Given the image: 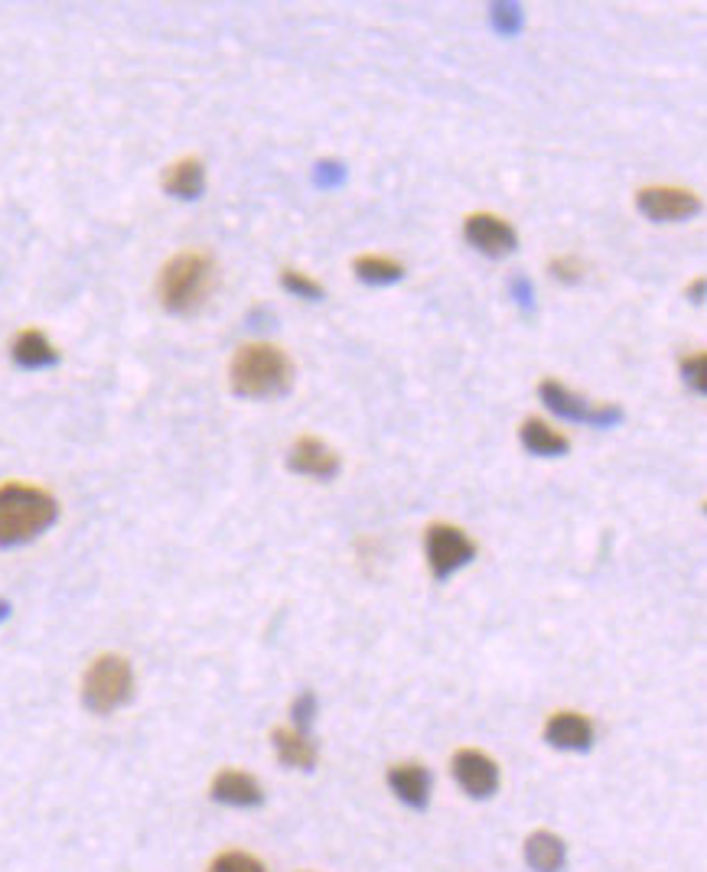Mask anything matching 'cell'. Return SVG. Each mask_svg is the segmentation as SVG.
Wrapping results in <instances>:
<instances>
[{
	"label": "cell",
	"mask_w": 707,
	"mask_h": 872,
	"mask_svg": "<svg viewBox=\"0 0 707 872\" xmlns=\"http://www.w3.org/2000/svg\"><path fill=\"white\" fill-rule=\"evenodd\" d=\"M229 385L239 397H281L294 385V362L284 348L252 342L232 355Z\"/></svg>",
	"instance_id": "cell-1"
},
{
	"label": "cell",
	"mask_w": 707,
	"mask_h": 872,
	"mask_svg": "<svg viewBox=\"0 0 707 872\" xmlns=\"http://www.w3.org/2000/svg\"><path fill=\"white\" fill-rule=\"evenodd\" d=\"M212 291H215V264L205 251H180L163 264L156 277L160 306L176 316H190L202 310Z\"/></svg>",
	"instance_id": "cell-2"
},
{
	"label": "cell",
	"mask_w": 707,
	"mask_h": 872,
	"mask_svg": "<svg viewBox=\"0 0 707 872\" xmlns=\"http://www.w3.org/2000/svg\"><path fill=\"white\" fill-rule=\"evenodd\" d=\"M59 518V505L47 488L23 483L0 485V547L27 544L50 531Z\"/></svg>",
	"instance_id": "cell-3"
},
{
	"label": "cell",
	"mask_w": 707,
	"mask_h": 872,
	"mask_svg": "<svg viewBox=\"0 0 707 872\" xmlns=\"http://www.w3.org/2000/svg\"><path fill=\"white\" fill-rule=\"evenodd\" d=\"M134 693V671L131 661L121 655H101L89 665L82 678V703L92 713H114Z\"/></svg>",
	"instance_id": "cell-4"
},
{
	"label": "cell",
	"mask_w": 707,
	"mask_h": 872,
	"mask_svg": "<svg viewBox=\"0 0 707 872\" xmlns=\"http://www.w3.org/2000/svg\"><path fill=\"white\" fill-rule=\"evenodd\" d=\"M424 547H427V567L434 580L454 577L456 570H463L476 557V544L469 540V534L459 531L454 525H444V521L427 528Z\"/></svg>",
	"instance_id": "cell-5"
},
{
	"label": "cell",
	"mask_w": 707,
	"mask_h": 872,
	"mask_svg": "<svg viewBox=\"0 0 707 872\" xmlns=\"http://www.w3.org/2000/svg\"><path fill=\"white\" fill-rule=\"evenodd\" d=\"M538 394H542V400L555 410L557 417H564V420H577V424H590V427H613V424L623 420L619 404H590V400H584L580 394L564 388L557 378H545Z\"/></svg>",
	"instance_id": "cell-6"
},
{
	"label": "cell",
	"mask_w": 707,
	"mask_h": 872,
	"mask_svg": "<svg viewBox=\"0 0 707 872\" xmlns=\"http://www.w3.org/2000/svg\"><path fill=\"white\" fill-rule=\"evenodd\" d=\"M636 205L649 222H681L701 212V199L681 186H646L636 195Z\"/></svg>",
	"instance_id": "cell-7"
},
{
	"label": "cell",
	"mask_w": 707,
	"mask_h": 872,
	"mask_svg": "<svg viewBox=\"0 0 707 872\" xmlns=\"http://www.w3.org/2000/svg\"><path fill=\"white\" fill-rule=\"evenodd\" d=\"M463 239H466V244H473L476 251L489 254V257H505V254H512V251L518 247L515 229H512L505 219L493 215V212L466 215V222H463Z\"/></svg>",
	"instance_id": "cell-8"
},
{
	"label": "cell",
	"mask_w": 707,
	"mask_h": 872,
	"mask_svg": "<svg viewBox=\"0 0 707 872\" xmlns=\"http://www.w3.org/2000/svg\"><path fill=\"white\" fill-rule=\"evenodd\" d=\"M454 778L469 798H493L499 791V765L479 749H459L454 756Z\"/></svg>",
	"instance_id": "cell-9"
},
{
	"label": "cell",
	"mask_w": 707,
	"mask_h": 872,
	"mask_svg": "<svg viewBox=\"0 0 707 872\" xmlns=\"http://www.w3.org/2000/svg\"><path fill=\"white\" fill-rule=\"evenodd\" d=\"M287 466L301 476H313V479H333L340 476V456L330 443L316 439V436H301L291 453H287Z\"/></svg>",
	"instance_id": "cell-10"
},
{
	"label": "cell",
	"mask_w": 707,
	"mask_h": 872,
	"mask_svg": "<svg viewBox=\"0 0 707 872\" xmlns=\"http://www.w3.org/2000/svg\"><path fill=\"white\" fill-rule=\"evenodd\" d=\"M594 736H597L594 723L584 713H570V710L548 717L545 723V742L564 752H587L594 746Z\"/></svg>",
	"instance_id": "cell-11"
},
{
	"label": "cell",
	"mask_w": 707,
	"mask_h": 872,
	"mask_svg": "<svg viewBox=\"0 0 707 872\" xmlns=\"http://www.w3.org/2000/svg\"><path fill=\"white\" fill-rule=\"evenodd\" d=\"M212 801L229 804V808H257L264 801V791L257 784V778L239 769H225L212 778Z\"/></svg>",
	"instance_id": "cell-12"
},
{
	"label": "cell",
	"mask_w": 707,
	"mask_h": 872,
	"mask_svg": "<svg viewBox=\"0 0 707 872\" xmlns=\"http://www.w3.org/2000/svg\"><path fill=\"white\" fill-rule=\"evenodd\" d=\"M388 788L395 791V798L414 808V811H424L427 801H431V772L417 762H402V765H392L388 769Z\"/></svg>",
	"instance_id": "cell-13"
},
{
	"label": "cell",
	"mask_w": 707,
	"mask_h": 872,
	"mask_svg": "<svg viewBox=\"0 0 707 872\" xmlns=\"http://www.w3.org/2000/svg\"><path fill=\"white\" fill-rule=\"evenodd\" d=\"M271 739H274V749H277V759H281V765H287V769H303V772H310L313 765H316V742L303 732V729H274L271 732Z\"/></svg>",
	"instance_id": "cell-14"
},
{
	"label": "cell",
	"mask_w": 707,
	"mask_h": 872,
	"mask_svg": "<svg viewBox=\"0 0 707 872\" xmlns=\"http://www.w3.org/2000/svg\"><path fill=\"white\" fill-rule=\"evenodd\" d=\"M525 863L535 872H560L567 863V846L557 833L538 830L525 840Z\"/></svg>",
	"instance_id": "cell-15"
},
{
	"label": "cell",
	"mask_w": 707,
	"mask_h": 872,
	"mask_svg": "<svg viewBox=\"0 0 707 872\" xmlns=\"http://www.w3.org/2000/svg\"><path fill=\"white\" fill-rule=\"evenodd\" d=\"M10 355H13V362H17L20 368H30V372L50 368V365L59 362L55 345H52L40 329H23V333L13 339V345H10Z\"/></svg>",
	"instance_id": "cell-16"
},
{
	"label": "cell",
	"mask_w": 707,
	"mask_h": 872,
	"mask_svg": "<svg viewBox=\"0 0 707 872\" xmlns=\"http://www.w3.org/2000/svg\"><path fill=\"white\" fill-rule=\"evenodd\" d=\"M163 190L176 199H200L205 190V166L196 156H183L176 160L166 173H163Z\"/></svg>",
	"instance_id": "cell-17"
},
{
	"label": "cell",
	"mask_w": 707,
	"mask_h": 872,
	"mask_svg": "<svg viewBox=\"0 0 707 872\" xmlns=\"http://www.w3.org/2000/svg\"><path fill=\"white\" fill-rule=\"evenodd\" d=\"M518 439H522V446L532 453V456H564L567 449H570V439L564 434H557L555 427H548L545 420H538V417H528V420H522V427H518Z\"/></svg>",
	"instance_id": "cell-18"
},
{
	"label": "cell",
	"mask_w": 707,
	"mask_h": 872,
	"mask_svg": "<svg viewBox=\"0 0 707 872\" xmlns=\"http://www.w3.org/2000/svg\"><path fill=\"white\" fill-rule=\"evenodd\" d=\"M355 277L365 281V284H395L404 277V264L392 261V257H382V254H362L355 257L353 264Z\"/></svg>",
	"instance_id": "cell-19"
},
{
	"label": "cell",
	"mask_w": 707,
	"mask_h": 872,
	"mask_svg": "<svg viewBox=\"0 0 707 872\" xmlns=\"http://www.w3.org/2000/svg\"><path fill=\"white\" fill-rule=\"evenodd\" d=\"M281 284H284V291L301 296V300H323L326 296L323 284H316L313 277H306L303 271H294V267L281 271Z\"/></svg>",
	"instance_id": "cell-20"
},
{
	"label": "cell",
	"mask_w": 707,
	"mask_h": 872,
	"mask_svg": "<svg viewBox=\"0 0 707 872\" xmlns=\"http://www.w3.org/2000/svg\"><path fill=\"white\" fill-rule=\"evenodd\" d=\"M205 872H264V866H261L254 856H249V853H239V850H232V853H222V856H215V860L209 863V870Z\"/></svg>",
	"instance_id": "cell-21"
},
{
	"label": "cell",
	"mask_w": 707,
	"mask_h": 872,
	"mask_svg": "<svg viewBox=\"0 0 707 872\" xmlns=\"http://www.w3.org/2000/svg\"><path fill=\"white\" fill-rule=\"evenodd\" d=\"M548 271H552V277H555V281L574 284V281H580V277H584L587 264H584L577 254H557V257H552V261H548Z\"/></svg>",
	"instance_id": "cell-22"
},
{
	"label": "cell",
	"mask_w": 707,
	"mask_h": 872,
	"mask_svg": "<svg viewBox=\"0 0 707 872\" xmlns=\"http://www.w3.org/2000/svg\"><path fill=\"white\" fill-rule=\"evenodd\" d=\"M705 368H707L705 352H691V355H685V358H681V378H685V385H688V388L698 391V394H705L707 391Z\"/></svg>",
	"instance_id": "cell-23"
},
{
	"label": "cell",
	"mask_w": 707,
	"mask_h": 872,
	"mask_svg": "<svg viewBox=\"0 0 707 872\" xmlns=\"http://www.w3.org/2000/svg\"><path fill=\"white\" fill-rule=\"evenodd\" d=\"M291 713H294V723H297V727H294V729H303V732H306V727H310V720H313V713H316V697H313L310 690H303L301 697L294 700Z\"/></svg>",
	"instance_id": "cell-24"
},
{
	"label": "cell",
	"mask_w": 707,
	"mask_h": 872,
	"mask_svg": "<svg viewBox=\"0 0 707 872\" xmlns=\"http://www.w3.org/2000/svg\"><path fill=\"white\" fill-rule=\"evenodd\" d=\"M691 296H695V303H701V296H705V281H695V284H691Z\"/></svg>",
	"instance_id": "cell-25"
},
{
	"label": "cell",
	"mask_w": 707,
	"mask_h": 872,
	"mask_svg": "<svg viewBox=\"0 0 707 872\" xmlns=\"http://www.w3.org/2000/svg\"><path fill=\"white\" fill-rule=\"evenodd\" d=\"M7 616V602H0V619Z\"/></svg>",
	"instance_id": "cell-26"
}]
</instances>
